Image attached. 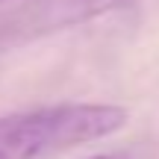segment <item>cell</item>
Listing matches in <instances>:
<instances>
[{
	"label": "cell",
	"instance_id": "1",
	"mask_svg": "<svg viewBox=\"0 0 159 159\" xmlns=\"http://www.w3.org/2000/svg\"><path fill=\"white\" fill-rule=\"evenodd\" d=\"M127 124L112 103H62L0 118V159H39L53 150L97 142Z\"/></svg>",
	"mask_w": 159,
	"mask_h": 159
},
{
	"label": "cell",
	"instance_id": "2",
	"mask_svg": "<svg viewBox=\"0 0 159 159\" xmlns=\"http://www.w3.org/2000/svg\"><path fill=\"white\" fill-rule=\"evenodd\" d=\"M127 0H35L39 27H68L124 6Z\"/></svg>",
	"mask_w": 159,
	"mask_h": 159
},
{
	"label": "cell",
	"instance_id": "3",
	"mask_svg": "<svg viewBox=\"0 0 159 159\" xmlns=\"http://www.w3.org/2000/svg\"><path fill=\"white\" fill-rule=\"evenodd\" d=\"M91 159H127L124 153H100V156H91Z\"/></svg>",
	"mask_w": 159,
	"mask_h": 159
},
{
	"label": "cell",
	"instance_id": "4",
	"mask_svg": "<svg viewBox=\"0 0 159 159\" xmlns=\"http://www.w3.org/2000/svg\"><path fill=\"white\" fill-rule=\"evenodd\" d=\"M0 3H3V0H0Z\"/></svg>",
	"mask_w": 159,
	"mask_h": 159
}]
</instances>
